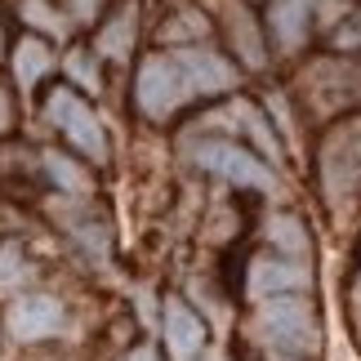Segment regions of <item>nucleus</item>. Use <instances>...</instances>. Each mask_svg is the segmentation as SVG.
<instances>
[{
	"label": "nucleus",
	"mask_w": 361,
	"mask_h": 361,
	"mask_svg": "<svg viewBox=\"0 0 361 361\" xmlns=\"http://www.w3.org/2000/svg\"><path fill=\"white\" fill-rule=\"evenodd\" d=\"M232 116H241V121H245V130L255 134V143H259L263 152H268V157H276V138H272V130H268V121L259 116V107L237 103V107H232Z\"/></svg>",
	"instance_id": "17"
},
{
	"label": "nucleus",
	"mask_w": 361,
	"mask_h": 361,
	"mask_svg": "<svg viewBox=\"0 0 361 361\" xmlns=\"http://www.w3.org/2000/svg\"><path fill=\"white\" fill-rule=\"evenodd\" d=\"M312 286L308 263L286 259V255H259L250 263V295L255 299H276V295H299Z\"/></svg>",
	"instance_id": "7"
},
{
	"label": "nucleus",
	"mask_w": 361,
	"mask_h": 361,
	"mask_svg": "<svg viewBox=\"0 0 361 361\" xmlns=\"http://www.w3.org/2000/svg\"><path fill=\"white\" fill-rule=\"evenodd\" d=\"M99 9H103V0H72V13L80 23H94L99 18Z\"/></svg>",
	"instance_id": "21"
},
{
	"label": "nucleus",
	"mask_w": 361,
	"mask_h": 361,
	"mask_svg": "<svg viewBox=\"0 0 361 361\" xmlns=\"http://www.w3.org/2000/svg\"><path fill=\"white\" fill-rule=\"evenodd\" d=\"M312 9H317V0H276L272 13H268L276 45H281V49H299V45H303V36H308Z\"/></svg>",
	"instance_id": "10"
},
{
	"label": "nucleus",
	"mask_w": 361,
	"mask_h": 361,
	"mask_svg": "<svg viewBox=\"0 0 361 361\" xmlns=\"http://www.w3.org/2000/svg\"><path fill=\"white\" fill-rule=\"evenodd\" d=\"M165 343H170V357L174 361H192L205 348V326L201 317L188 308V303L170 299L165 303Z\"/></svg>",
	"instance_id": "9"
},
{
	"label": "nucleus",
	"mask_w": 361,
	"mask_h": 361,
	"mask_svg": "<svg viewBox=\"0 0 361 361\" xmlns=\"http://www.w3.org/2000/svg\"><path fill=\"white\" fill-rule=\"evenodd\" d=\"M335 45L339 49H361V13H353V18L335 32Z\"/></svg>",
	"instance_id": "19"
},
{
	"label": "nucleus",
	"mask_w": 361,
	"mask_h": 361,
	"mask_svg": "<svg viewBox=\"0 0 361 361\" xmlns=\"http://www.w3.org/2000/svg\"><path fill=\"white\" fill-rule=\"evenodd\" d=\"M9 121H13V107H9V94H5V85H0V134L9 130Z\"/></svg>",
	"instance_id": "22"
},
{
	"label": "nucleus",
	"mask_w": 361,
	"mask_h": 361,
	"mask_svg": "<svg viewBox=\"0 0 361 361\" xmlns=\"http://www.w3.org/2000/svg\"><path fill=\"white\" fill-rule=\"evenodd\" d=\"M45 116L67 134V143L76 152H85V157L99 161V165L107 161V134H103V125H99V116H94V107L85 99H76L72 90H54L49 103H45Z\"/></svg>",
	"instance_id": "5"
},
{
	"label": "nucleus",
	"mask_w": 361,
	"mask_h": 361,
	"mask_svg": "<svg viewBox=\"0 0 361 361\" xmlns=\"http://www.w3.org/2000/svg\"><path fill=\"white\" fill-rule=\"evenodd\" d=\"M170 59L178 63V72H183L188 90L201 94V99H210V94H224V90L237 85V67H232L224 54H214V49L183 45L178 54H170Z\"/></svg>",
	"instance_id": "6"
},
{
	"label": "nucleus",
	"mask_w": 361,
	"mask_h": 361,
	"mask_svg": "<svg viewBox=\"0 0 361 361\" xmlns=\"http://www.w3.org/2000/svg\"><path fill=\"white\" fill-rule=\"evenodd\" d=\"M45 174H49L63 192H90L85 170H76V165L67 161V157H59V152H45Z\"/></svg>",
	"instance_id": "15"
},
{
	"label": "nucleus",
	"mask_w": 361,
	"mask_h": 361,
	"mask_svg": "<svg viewBox=\"0 0 361 361\" xmlns=\"http://www.w3.org/2000/svg\"><path fill=\"white\" fill-rule=\"evenodd\" d=\"M259 330H263V339L276 343L281 353L312 357L317 348H322V326H317V312H312V303L299 299V295L263 299V308H259Z\"/></svg>",
	"instance_id": "2"
},
{
	"label": "nucleus",
	"mask_w": 361,
	"mask_h": 361,
	"mask_svg": "<svg viewBox=\"0 0 361 361\" xmlns=\"http://www.w3.org/2000/svg\"><path fill=\"white\" fill-rule=\"evenodd\" d=\"M23 18L40 27V32H49V36H63L67 32V23L59 18V9L49 5V0H23Z\"/></svg>",
	"instance_id": "16"
},
{
	"label": "nucleus",
	"mask_w": 361,
	"mask_h": 361,
	"mask_svg": "<svg viewBox=\"0 0 361 361\" xmlns=\"http://www.w3.org/2000/svg\"><path fill=\"white\" fill-rule=\"evenodd\" d=\"M49 63H54V54H49L45 40H36V36L18 40V49H13V76H18L23 90H32L36 80L49 72Z\"/></svg>",
	"instance_id": "11"
},
{
	"label": "nucleus",
	"mask_w": 361,
	"mask_h": 361,
	"mask_svg": "<svg viewBox=\"0 0 361 361\" xmlns=\"http://www.w3.org/2000/svg\"><path fill=\"white\" fill-rule=\"evenodd\" d=\"M228 36H232V45H237V54H241L245 67H263V63H268V59H263V40H259V32H255V18H250L245 9H232Z\"/></svg>",
	"instance_id": "13"
},
{
	"label": "nucleus",
	"mask_w": 361,
	"mask_h": 361,
	"mask_svg": "<svg viewBox=\"0 0 361 361\" xmlns=\"http://www.w3.org/2000/svg\"><path fill=\"white\" fill-rule=\"evenodd\" d=\"M125 361H161V357H157V348H134Z\"/></svg>",
	"instance_id": "23"
},
{
	"label": "nucleus",
	"mask_w": 361,
	"mask_h": 361,
	"mask_svg": "<svg viewBox=\"0 0 361 361\" xmlns=\"http://www.w3.org/2000/svg\"><path fill=\"white\" fill-rule=\"evenodd\" d=\"M353 317H357V330H361V276H357V286H353Z\"/></svg>",
	"instance_id": "24"
},
{
	"label": "nucleus",
	"mask_w": 361,
	"mask_h": 361,
	"mask_svg": "<svg viewBox=\"0 0 361 361\" xmlns=\"http://www.w3.org/2000/svg\"><path fill=\"white\" fill-rule=\"evenodd\" d=\"M322 192L326 201L348 205L353 197H361V116L339 121L322 143Z\"/></svg>",
	"instance_id": "1"
},
{
	"label": "nucleus",
	"mask_w": 361,
	"mask_h": 361,
	"mask_svg": "<svg viewBox=\"0 0 361 361\" xmlns=\"http://www.w3.org/2000/svg\"><path fill=\"white\" fill-rule=\"evenodd\" d=\"M63 322H67V317H63V303L49 299V295H27V299H18L5 312V330L18 343H36V339L59 335Z\"/></svg>",
	"instance_id": "8"
},
{
	"label": "nucleus",
	"mask_w": 361,
	"mask_h": 361,
	"mask_svg": "<svg viewBox=\"0 0 361 361\" xmlns=\"http://www.w3.org/2000/svg\"><path fill=\"white\" fill-rule=\"evenodd\" d=\"M192 161H197L201 170H210L219 178H228V183H237V188L276 192V174L255 157V152H245L241 143H232V138H205V143L192 147Z\"/></svg>",
	"instance_id": "3"
},
{
	"label": "nucleus",
	"mask_w": 361,
	"mask_h": 361,
	"mask_svg": "<svg viewBox=\"0 0 361 361\" xmlns=\"http://www.w3.org/2000/svg\"><path fill=\"white\" fill-rule=\"evenodd\" d=\"M188 99H192V90H188V80H183V72H178V63L170 59V54H157V59H147L143 67H138L134 103H138L143 116L165 121L170 112H178Z\"/></svg>",
	"instance_id": "4"
},
{
	"label": "nucleus",
	"mask_w": 361,
	"mask_h": 361,
	"mask_svg": "<svg viewBox=\"0 0 361 361\" xmlns=\"http://www.w3.org/2000/svg\"><path fill=\"white\" fill-rule=\"evenodd\" d=\"M67 72H72L85 90H99V67L90 63V54H80V49H76L72 59H67Z\"/></svg>",
	"instance_id": "18"
},
{
	"label": "nucleus",
	"mask_w": 361,
	"mask_h": 361,
	"mask_svg": "<svg viewBox=\"0 0 361 361\" xmlns=\"http://www.w3.org/2000/svg\"><path fill=\"white\" fill-rule=\"evenodd\" d=\"M134 45V9H121L112 23L103 27V36H99V54H107V59H125Z\"/></svg>",
	"instance_id": "14"
},
{
	"label": "nucleus",
	"mask_w": 361,
	"mask_h": 361,
	"mask_svg": "<svg viewBox=\"0 0 361 361\" xmlns=\"http://www.w3.org/2000/svg\"><path fill=\"white\" fill-rule=\"evenodd\" d=\"M0 49H5V36H0Z\"/></svg>",
	"instance_id": "25"
},
{
	"label": "nucleus",
	"mask_w": 361,
	"mask_h": 361,
	"mask_svg": "<svg viewBox=\"0 0 361 361\" xmlns=\"http://www.w3.org/2000/svg\"><path fill=\"white\" fill-rule=\"evenodd\" d=\"M268 237H272V245L281 250L286 259H299V263L308 259V250H312L308 245V228H303L295 214H276L272 224H268Z\"/></svg>",
	"instance_id": "12"
},
{
	"label": "nucleus",
	"mask_w": 361,
	"mask_h": 361,
	"mask_svg": "<svg viewBox=\"0 0 361 361\" xmlns=\"http://www.w3.org/2000/svg\"><path fill=\"white\" fill-rule=\"evenodd\" d=\"M192 32H205V18H201V13H183V18H178L165 36L174 40V36H192Z\"/></svg>",
	"instance_id": "20"
}]
</instances>
